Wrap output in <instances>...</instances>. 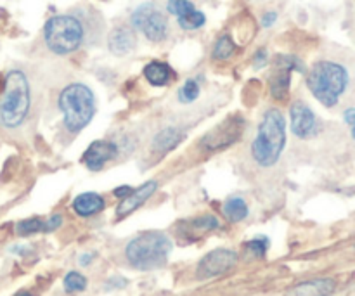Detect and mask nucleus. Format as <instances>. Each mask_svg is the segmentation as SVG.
<instances>
[{"mask_svg": "<svg viewBox=\"0 0 355 296\" xmlns=\"http://www.w3.org/2000/svg\"><path fill=\"white\" fill-rule=\"evenodd\" d=\"M286 146V121L279 110H269L263 114L252 144V155L257 165L269 168L279 162Z\"/></svg>", "mask_w": 355, "mask_h": 296, "instance_id": "1", "label": "nucleus"}, {"mask_svg": "<svg viewBox=\"0 0 355 296\" xmlns=\"http://www.w3.org/2000/svg\"><path fill=\"white\" fill-rule=\"evenodd\" d=\"M350 76L345 66L335 61H318L307 75L312 96L326 107H335L349 89Z\"/></svg>", "mask_w": 355, "mask_h": 296, "instance_id": "2", "label": "nucleus"}, {"mask_svg": "<svg viewBox=\"0 0 355 296\" xmlns=\"http://www.w3.org/2000/svg\"><path fill=\"white\" fill-rule=\"evenodd\" d=\"M30 111V85L19 69L7 73L3 92L0 97V125L6 128H17Z\"/></svg>", "mask_w": 355, "mask_h": 296, "instance_id": "3", "label": "nucleus"}, {"mask_svg": "<svg viewBox=\"0 0 355 296\" xmlns=\"http://www.w3.org/2000/svg\"><path fill=\"white\" fill-rule=\"evenodd\" d=\"M59 110L64 116V125L71 134L82 132L96 113V97L83 83H71L59 96Z\"/></svg>", "mask_w": 355, "mask_h": 296, "instance_id": "4", "label": "nucleus"}, {"mask_svg": "<svg viewBox=\"0 0 355 296\" xmlns=\"http://www.w3.org/2000/svg\"><path fill=\"white\" fill-rule=\"evenodd\" d=\"M172 241L162 232H146L132 239L125 248L127 260L139 270H155L166 263Z\"/></svg>", "mask_w": 355, "mask_h": 296, "instance_id": "5", "label": "nucleus"}, {"mask_svg": "<svg viewBox=\"0 0 355 296\" xmlns=\"http://www.w3.org/2000/svg\"><path fill=\"white\" fill-rule=\"evenodd\" d=\"M44 40L49 51H52L54 54H71L82 47L83 40H85V28L78 17L71 16V14H59L45 23Z\"/></svg>", "mask_w": 355, "mask_h": 296, "instance_id": "6", "label": "nucleus"}, {"mask_svg": "<svg viewBox=\"0 0 355 296\" xmlns=\"http://www.w3.org/2000/svg\"><path fill=\"white\" fill-rule=\"evenodd\" d=\"M130 23L135 30L141 31V33L151 42L165 40L166 35H168V19H166L165 14L151 2L139 6L137 9L132 12Z\"/></svg>", "mask_w": 355, "mask_h": 296, "instance_id": "7", "label": "nucleus"}, {"mask_svg": "<svg viewBox=\"0 0 355 296\" xmlns=\"http://www.w3.org/2000/svg\"><path fill=\"white\" fill-rule=\"evenodd\" d=\"M276 68L274 75L270 76V94L274 99L286 101L288 94H290L291 73L304 71V64L295 55H277Z\"/></svg>", "mask_w": 355, "mask_h": 296, "instance_id": "8", "label": "nucleus"}, {"mask_svg": "<svg viewBox=\"0 0 355 296\" xmlns=\"http://www.w3.org/2000/svg\"><path fill=\"white\" fill-rule=\"evenodd\" d=\"M245 121L241 116H231L215 128H211L207 135L203 137V146L208 151H217V149H224L227 146L234 144L241 135Z\"/></svg>", "mask_w": 355, "mask_h": 296, "instance_id": "9", "label": "nucleus"}, {"mask_svg": "<svg viewBox=\"0 0 355 296\" xmlns=\"http://www.w3.org/2000/svg\"><path fill=\"white\" fill-rule=\"evenodd\" d=\"M236 262H238V255L232 250H214L201 259L200 265H198V277L200 279H211V277L222 276L227 270H231L236 265Z\"/></svg>", "mask_w": 355, "mask_h": 296, "instance_id": "10", "label": "nucleus"}, {"mask_svg": "<svg viewBox=\"0 0 355 296\" xmlns=\"http://www.w3.org/2000/svg\"><path fill=\"white\" fill-rule=\"evenodd\" d=\"M291 130L298 139H311L318 132V118L305 103L298 101L291 106Z\"/></svg>", "mask_w": 355, "mask_h": 296, "instance_id": "11", "label": "nucleus"}, {"mask_svg": "<svg viewBox=\"0 0 355 296\" xmlns=\"http://www.w3.org/2000/svg\"><path fill=\"white\" fill-rule=\"evenodd\" d=\"M118 155V148L114 142L107 141H96L87 148V151L83 153V163L89 170L94 172H99L103 170V166L107 162L114 158Z\"/></svg>", "mask_w": 355, "mask_h": 296, "instance_id": "12", "label": "nucleus"}, {"mask_svg": "<svg viewBox=\"0 0 355 296\" xmlns=\"http://www.w3.org/2000/svg\"><path fill=\"white\" fill-rule=\"evenodd\" d=\"M156 187H158V184L155 182V180H149V182L142 184L141 187H137V189L132 191L130 194H128L127 198H123L121 200V203L116 207V215L118 217H127V215H130L132 211L137 210L139 207H142V204L146 203V201L149 200V198L155 194Z\"/></svg>", "mask_w": 355, "mask_h": 296, "instance_id": "13", "label": "nucleus"}, {"mask_svg": "<svg viewBox=\"0 0 355 296\" xmlns=\"http://www.w3.org/2000/svg\"><path fill=\"white\" fill-rule=\"evenodd\" d=\"M135 44H137V38H135V33L128 26L114 28L110 33V38H107L110 51L114 55L128 54V52L134 51Z\"/></svg>", "mask_w": 355, "mask_h": 296, "instance_id": "14", "label": "nucleus"}, {"mask_svg": "<svg viewBox=\"0 0 355 296\" xmlns=\"http://www.w3.org/2000/svg\"><path fill=\"white\" fill-rule=\"evenodd\" d=\"M104 208V200L96 193H83L75 198L73 201V210L80 217H92V215L99 214Z\"/></svg>", "mask_w": 355, "mask_h": 296, "instance_id": "15", "label": "nucleus"}, {"mask_svg": "<svg viewBox=\"0 0 355 296\" xmlns=\"http://www.w3.org/2000/svg\"><path fill=\"white\" fill-rule=\"evenodd\" d=\"M184 139V132L179 130L175 127H168V128H163L162 132L156 134V137L153 139V149L156 153H168L172 151L173 148L182 142Z\"/></svg>", "mask_w": 355, "mask_h": 296, "instance_id": "16", "label": "nucleus"}, {"mask_svg": "<svg viewBox=\"0 0 355 296\" xmlns=\"http://www.w3.org/2000/svg\"><path fill=\"white\" fill-rule=\"evenodd\" d=\"M333 288H335V283L329 279H318L311 281V283H304L300 286H297L295 290L290 291L288 296H319L331 293Z\"/></svg>", "mask_w": 355, "mask_h": 296, "instance_id": "17", "label": "nucleus"}, {"mask_svg": "<svg viewBox=\"0 0 355 296\" xmlns=\"http://www.w3.org/2000/svg\"><path fill=\"white\" fill-rule=\"evenodd\" d=\"M144 76H146V80L151 83V85L163 87L170 82L172 69H170L168 64H165V62L153 61L144 68Z\"/></svg>", "mask_w": 355, "mask_h": 296, "instance_id": "18", "label": "nucleus"}, {"mask_svg": "<svg viewBox=\"0 0 355 296\" xmlns=\"http://www.w3.org/2000/svg\"><path fill=\"white\" fill-rule=\"evenodd\" d=\"M222 211H224L225 218L229 222H241L248 215V204L241 198H231V200H227L224 203Z\"/></svg>", "mask_w": 355, "mask_h": 296, "instance_id": "19", "label": "nucleus"}, {"mask_svg": "<svg viewBox=\"0 0 355 296\" xmlns=\"http://www.w3.org/2000/svg\"><path fill=\"white\" fill-rule=\"evenodd\" d=\"M234 52H236V45L234 42H232V38L229 37V35H222V37L217 40V44H215L211 55H214V59H217V61H225V59L231 58Z\"/></svg>", "mask_w": 355, "mask_h": 296, "instance_id": "20", "label": "nucleus"}, {"mask_svg": "<svg viewBox=\"0 0 355 296\" xmlns=\"http://www.w3.org/2000/svg\"><path fill=\"white\" fill-rule=\"evenodd\" d=\"M179 19V26L182 28V30H198V28L203 26L205 23H207V17H205L203 12H200V10H191V12L184 14V16L177 17Z\"/></svg>", "mask_w": 355, "mask_h": 296, "instance_id": "21", "label": "nucleus"}, {"mask_svg": "<svg viewBox=\"0 0 355 296\" xmlns=\"http://www.w3.org/2000/svg\"><path fill=\"white\" fill-rule=\"evenodd\" d=\"M198 97H200V85H198L196 80H187V82L179 89L180 103L189 104L193 103V101H196Z\"/></svg>", "mask_w": 355, "mask_h": 296, "instance_id": "22", "label": "nucleus"}, {"mask_svg": "<svg viewBox=\"0 0 355 296\" xmlns=\"http://www.w3.org/2000/svg\"><path fill=\"white\" fill-rule=\"evenodd\" d=\"M45 229V222L40 220V218H28V220L19 222L16 225V232L19 236H30L35 234V232H40Z\"/></svg>", "mask_w": 355, "mask_h": 296, "instance_id": "23", "label": "nucleus"}, {"mask_svg": "<svg viewBox=\"0 0 355 296\" xmlns=\"http://www.w3.org/2000/svg\"><path fill=\"white\" fill-rule=\"evenodd\" d=\"M87 288V279L78 272H69L64 277V290L68 293H76V291H83Z\"/></svg>", "mask_w": 355, "mask_h": 296, "instance_id": "24", "label": "nucleus"}, {"mask_svg": "<svg viewBox=\"0 0 355 296\" xmlns=\"http://www.w3.org/2000/svg\"><path fill=\"white\" fill-rule=\"evenodd\" d=\"M194 9H196V7H194V3L189 2V0H168V2H166V10L177 17L184 16V14L191 12V10Z\"/></svg>", "mask_w": 355, "mask_h": 296, "instance_id": "25", "label": "nucleus"}, {"mask_svg": "<svg viewBox=\"0 0 355 296\" xmlns=\"http://www.w3.org/2000/svg\"><path fill=\"white\" fill-rule=\"evenodd\" d=\"M191 227L196 229V231L200 232H208L220 227V222H218L215 217H211V215H205V217L194 218V220L191 222Z\"/></svg>", "mask_w": 355, "mask_h": 296, "instance_id": "26", "label": "nucleus"}, {"mask_svg": "<svg viewBox=\"0 0 355 296\" xmlns=\"http://www.w3.org/2000/svg\"><path fill=\"white\" fill-rule=\"evenodd\" d=\"M245 248L250 250L255 256H263L266 255L267 248H269V241H267V238H257L253 239V241L246 243Z\"/></svg>", "mask_w": 355, "mask_h": 296, "instance_id": "27", "label": "nucleus"}, {"mask_svg": "<svg viewBox=\"0 0 355 296\" xmlns=\"http://www.w3.org/2000/svg\"><path fill=\"white\" fill-rule=\"evenodd\" d=\"M267 61H269V59H267V51H266V49H260V51H257L255 58H253V64H255V68L257 69L263 68V66L267 64Z\"/></svg>", "mask_w": 355, "mask_h": 296, "instance_id": "28", "label": "nucleus"}, {"mask_svg": "<svg viewBox=\"0 0 355 296\" xmlns=\"http://www.w3.org/2000/svg\"><path fill=\"white\" fill-rule=\"evenodd\" d=\"M62 224V218L61 215H54V217L49 218L47 222H45V229L44 232H51V231H55V229L59 227V225Z\"/></svg>", "mask_w": 355, "mask_h": 296, "instance_id": "29", "label": "nucleus"}, {"mask_svg": "<svg viewBox=\"0 0 355 296\" xmlns=\"http://www.w3.org/2000/svg\"><path fill=\"white\" fill-rule=\"evenodd\" d=\"M276 21H277V14L276 12H266V14H263V17H262V26L270 28L274 23H276Z\"/></svg>", "mask_w": 355, "mask_h": 296, "instance_id": "30", "label": "nucleus"}, {"mask_svg": "<svg viewBox=\"0 0 355 296\" xmlns=\"http://www.w3.org/2000/svg\"><path fill=\"white\" fill-rule=\"evenodd\" d=\"M343 120H345L350 127H354L355 125V107H350V110H347L345 113H343Z\"/></svg>", "mask_w": 355, "mask_h": 296, "instance_id": "31", "label": "nucleus"}, {"mask_svg": "<svg viewBox=\"0 0 355 296\" xmlns=\"http://www.w3.org/2000/svg\"><path fill=\"white\" fill-rule=\"evenodd\" d=\"M132 187H128V186H123V187H118V189H114V196L116 198H121V200H123V198H127L128 194L132 193Z\"/></svg>", "mask_w": 355, "mask_h": 296, "instance_id": "32", "label": "nucleus"}, {"mask_svg": "<svg viewBox=\"0 0 355 296\" xmlns=\"http://www.w3.org/2000/svg\"><path fill=\"white\" fill-rule=\"evenodd\" d=\"M92 259H94L92 253H89V255H82V256H80V263H82V265H89V262Z\"/></svg>", "mask_w": 355, "mask_h": 296, "instance_id": "33", "label": "nucleus"}, {"mask_svg": "<svg viewBox=\"0 0 355 296\" xmlns=\"http://www.w3.org/2000/svg\"><path fill=\"white\" fill-rule=\"evenodd\" d=\"M352 137H354V141H355V125L352 127Z\"/></svg>", "mask_w": 355, "mask_h": 296, "instance_id": "34", "label": "nucleus"}, {"mask_svg": "<svg viewBox=\"0 0 355 296\" xmlns=\"http://www.w3.org/2000/svg\"><path fill=\"white\" fill-rule=\"evenodd\" d=\"M19 296H31V295H28V293H21Z\"/></svg>", "mask_w": 355, "mask_h": 296, "instance_id": "35", "label": "nucleus"}, {"mask_svg": "<svg viewBox=\"0 0 355 296\" xmlns=\"http://www.w3.org/2000/svg\"><path fill=\"white\" fill-rule=\"evenodd\" d=\"M319 296H326V295H319Z\"/></svg>", "mask_w": 355, "mask_h": 296, "instance_id": "36", "label": "nucleus"}]
</instances>
